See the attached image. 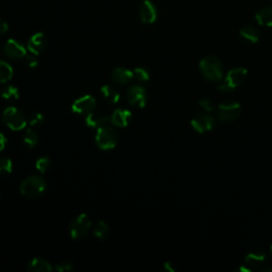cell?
I'll list each match as a JSON object with an SVG mask.
<instances>
[{
    "label": "cell",
    "mask_w": 272,
    "mask_h": 272,
    "mask_svg": "<svg viewBox=\"0 0 272 272\" xmlns=\"http://www.w3.org/2000/svg\"><path fill=\"white\" fill-rule=\"evenodd\" d=\"M239 34L240 36L245 38L246 41L252 43V44H255L258 43L260 41V32L259 30L248 25V26H244L243 28H241L239 30Z\"/></svg>",
    "instance_id": "19"
},
{
    "label": "cell",
    "mask_w": 272,
    "mask_h": 272,
    "mask_svg": "<svg viewBox=\"0 0 272 272\" xmlns=\"http://www.w3.org/2000/svg\"><path fill=\"white\" fill-rule=\"evenodd\" d=\"M44 120H45V117L42 113H33L31 114V116H30L29 118V124L31 125L32 127H36V126H40L44 123Z\"/></svg>",
    "instance_id": "30"
},
{
    "label": "cell",
    "mask_w": 272,
    "mask_h": 272,
    "mask_svg": "<svg viewBox=\"0 0 272 272\" xmlns=\"http://www.w3.org/2000/svg\"><path fill=\"white\" fill-rule=\"evenodd\" d=\"M248 75V70L245 67H235L225 75L223 81L217 85V89L223 93H229L239 87L245 82Z\"/></svg>",
    "instance_id": "2"
},
{
    "label": "cell",
    "mask_w": 272,
    "mask_h": 272,
    "mask_svg": "<svg viewBox=\"0 0 272 272\" xmlns=\"http://www.w3.org/2000/svg\"><path fill=\"white\" fill-rule=\"evenodd\" d=\"M199 105H200L201 109H203L204 111H206L208 113L213 112L215 110L214 101L209 98H203V99L199 100Z\"/></svg>",
    "instance_id": "29"
},
{
    "label": "cell",
    "mask_w": 272,
    "mask_h": 272,
    "mask_svg": "<svg viewBox=\"0 0 272 272\" xmlns=\"http://www.w3.org/2000/svg\"><path fill=\"white\" fill-rule=\"evenodd\" d=\"M100 93H101L102 98L111 104H116L120 100L119 93L114 87L110 85H103L100 89Z\"/></svg>",
    "instance_id": "20"
},
{
    "label": "cell",
    "mask_w": 272,
    "mask_h": 272,
    "mask_svg": "<svg viewBox=\"0 0 272 272\" xmlns=\"http://www.w3.org/2000/svg\"><path fill=\"white\" fill-rule=\"evenodd\" d=\"M190 125L192 129L195 131H197L198 133H206L214 129L216 123L213 116L205 113H200L191 119Z\"/></svg>",
    "instance_id": "10"
},
{
    "label": "cell",
    "mask_w": 272,
    "mask_h": 272,
    "mask_svg": "<svg viewBox=\"0 0 272 272\" xmlns=\"http://www.w3.org/2000/svg\"><path fill=\"white\" fill-rule=\"evenodd\" d=\"M127 99L135 108H144L147 102V92L141 85H133L127 90Z\"/></svg>",
    "instance_id": "11"
},
{
    "label": "cell",
    "mask_w": 272,
    "mask_h": 272,
    "mask_svg": "<svg viewBox=\"0 0 272 272\" xmlns=\"http://www.w3.org/2000/svg\"><path fill=\"white\" fill-rule=\"evenodd\" d=\"M109 234V225L108 223L103 221V220H100L98 221L96 224H95V228H94V235L96 238L102 240L104 239L105 237L108 236Z\"/></svg>",
    "instance_id": "25"
},
{
    "label": "cell",
    "mask_w": 272,
    "mask_h": 272,
    "mask_svg": "<svg viewBox=\"0 0 272 272\" xmlns=\"http://www.w3.org/2000/svg\"><path fill=\"white\" fill-rule=\"evenodd\" d=\"M9 30V25L4 21L0 18V35H4L8 32Z\"/></svg>",
    "instance_id": "33"
},
{
    "label": "cell",
    "mask_w": 272,
    "mask_h": 272,
    "mask_svg": "<svg viewBox=\"0 0 272 272\" xmlns=\"http://www.w3.org/2000/svg\"><path fill=\"white\" fill-rule=\"evenodd\" d=\"M133 78V71L126 67H117L112 71V80L119 85L128 84Z\"/></svg>",
    "instance_id": "16"
},
{
    "label": "cell",
    "mask_w": 272,
    "mask_h": 272,
    "mask_svg": "<svg viewBox=\"0 0 272 272\" xmlns=\"http://www.w3.org/2000/svg\"><path fill=\"white\" fill-rule=\"evenodd\" d=\"M131 118H132V113L129 110L118 109L111 115L110 122L115 127L126 128L129 125Z\"/></svg>",
    "instance_id": "15"
},
{
    "label": "cell",
    "mask_w": 272,
    "mask_h": 272,
    "mask_svg": "<svg viewBox=\"0 0 272 272\" xmlns=\"http://www.w3.org/2000/svg\"><path fill=\"white\" fill-rule=\"evenodd\" d=\"M45 46H46V36H45L44 33L38 32L33 34L29 38L27 44V49L32 54L37 55L43 51Z\"/></svg>",
    "instance_id": "14"
},
{
    "label": "cell",
    "mask_w": 272,
    "mask_h": 272,
    "mask_svg": "<svg viewBox=\"0 0 272 272\" xmlns=\"http://www.w3.org/2000/svg\"><path fill=\"white\" fill-rule=\"evenodd\" d=\"M56 271H60V272H68V271H71L74 269V266L72 263L70 262H62V263H59L55 268H54Z\"/></svg>",
    "instance_id": "32"
},
{
    "label": "cell",
    "mask_w": 272,
    "mask_h": 272,
    "mask_svg": "<svg viewBox=\"0 0 272 272\" xmlns=\"http://www.w3.org/2000/svg\"><path fill=\"white\" fill-rule=\"evenodd\" d=\"M199 70L208 81L218 82L223 77V64L216 56L203 57L199 63Z\"/></svg>",
    "instance_id": "1"
},
{
    "label": "cell",
    "mask_w": 272,
    "mask_h": 272,
    "mask_svg": "<svg viewBox=\"0 0 272 272\" xmlns=\"http://www.w3.org/2000/svg\"><path fill=\"white\" fill-rule=\"evenodd\" d=\"M13 170V164L8 158H0V174H9Z\"/></svg>",
    "instance_id": "28"
},
{
    "label": "cell",
    "mask_w": 272,
    "mask_h": 272,
    "mask_svg": "<svg viewBox=\"0 0 272 272\" xmlns=\"http://www.w3.org/2000/svg\"><path fill=\"white\" fill-rule=\"evenodd\" d=\"M96 99L93 96H83L79 99L75 100L72 104L71 110L73 113L78 115H89L90 113H93L96 109Z\"/></svg>",
    "instance_id": "9"
},
{
    "label": "cell",
    "mask_w": 272,
    "mask_h": 272,
    "mask_svg": "<svg viewBox=\"0 0 272 272\" xmlns=\"http://www.w3.org/2000/svg\"><path fill=\"white\" fill-rule=\"evenodd\" d=\"M241 114V105L235 100H225L217 108V117L222 123L236 120Z\"/></svg>",
    "instance_id": "3"
},
{
    "label": "cell",
    "mask_w": 272,
    "mask_h": 272,
    "mask_svg": "<svg viewBox=\"0 0 272 272\" xmlns=\"http://www.w3.org/2000/svg\"><path fill=\"white\" fill-rule=\"evenodd\" d=\"M50 159L47 158V157H43V158H40L36 163H35V168L41 172V173H44L46 172L48 170V168L50 167Z\"/></svg>",
    "instance_id": "27"
},
{
    "label": "cell",
    "mask_w": 272,
    "mask_h": 272,
    "mask_svg": "<svg viewBox=\"0 0 272 272\" xmlns=\"http://www.w3.org/2000/svg\"><path fill=\"white\" fill-rule=\"evenodd\" d=\"M6 145H7V139L6 136L0 132V152L6 148Z\"/></svg>",
    "instance_id": "34"
},
{
    "label": "cell",
    "mask_w": 272,
    "mask_h": 272,
    "mask_svg": "<svg viewBox=\"0 0 272 272\" xmlns=\"http://www.w3.org/2000/svg\"><path fill=\"white\" fill-rule=\"evenodd\" d=\"M92 228V221L85 214L75 217L69 224V234L73 239L84 238Z\"/></svg>",
    "instance_id": "7"
},
{
    "label": "cell",
    "mask_w": 272,
    "mask_h": 272,
    "mask_svg": "<svg viewBox=\"0 0 272 272\" xmlns=\"http://www.w3.org/2000/svg\"><path fill=\"white\" fill-rule=\"evenodd\" d=\"M267 260H268V254L265 252H261V251L251 252L247 254L244 264L241 265L237 270L244 271V272H250L253 269L264 266L267 263Z\"/></svg>",
    "instance_id": "8"
},
{
    "label": "cell",
    "mask_w": 272,
    "mask_h": 272,
    "mask_svg": "<svg viewBox=\"0 0 272 272\" xmlns=\"http://www.w3.org/2000/svg\"><path fill=\"white\" fill-rule=\"evenodd\" d=\"M134 78L141 82H147L150 79V72L144 67H138L133 70Z\"/></svg>",
    "instance_id": "26"
},
{
    "label": "cell",
    "mask_w": 272,
    "mask_h": 272,
    "mask_svg": "<svg viewBox=\"0 0 272 272\" xmlns=\"http://www.w3.org/2000/svg\"><path fill=\"white\" fill-rule=\"evenodd\" d=\"M140 17L144 24H153L158 18V10L150 0H144L140 7Z\"/></svg>",
    "instance_id": "13"
},
{
    "label": "cell",
    "mask_w": 272,
    "mask_h": 272,
    "mask_svg": "<svg viewBox=\"0 0 272 272\" xmlns=\"http://www.w3.org/2000/svg\"><path fill=\"white\" fill-rule=\"evenodd\" d=\"M46 188V182L42 177L30 176L21 184V192L27 197H37Z\"/></svg>",
    "instance_id": "5"
},
{
    "label": "cell",
    "mask_w": 272,
    "mask_h": 272,
    "mask_svg": "<svg viewBox=\"0 0 272 272\" xmlns=\"http://www.w3.org/2000/svg\"><path fill=\"white\" fill-rule=\"evenodd\" d=\"M164 269H165V270H167V271H170V272H173V271H174V268H173L172 265H171L170 263H168V262L164 264Z\"/></svg>",
    "instance_id": "35"
},
{
    "label": "cell",
    "mask_w": 272,
    "mask_h": 272,
    "mask_svg": "<svg viewBox=\"0 0 272 272\" xmlns=\"http://www.w3.org/2000/svg\"><path fill=\"white\" fill-rule=\"evenodd\" d=\"M110 122V118L102 114H97V113H90L85 117V124L89 128L94 129H99L101 127L107 126V124Z\"/></svg>",
    "instance_id": "17"
},
{
    "label": "cell",
    "mask_w": 272,
    "mask_h": 272,
    "mask_svg": "<svg viewBox=\"0 0 272 272\" xmlns=\"http://www.w3.org/2000/svg\"><path fill=\"white\" fill-rule=\"evenodd\" d=\"M255 20L261 26L272 27V6L260 10L255 15Z\"/></svg>",
    "instance_id": "21"
},
{
    "label": "cell",
    "mask_w": 272,
    "mask_h": 272,
    "mask_svg": "<svg viewBox=\"0 0 272 272\" xmlns=\"http://www.w3.org/2000/svg\"><path fill=\"white\" fill-rule=\"evenodd\" d=\"M3 50H4L5 55L12 60L24 59V56L27 54V49L20 42H17L16 40H13V38L8 40L6 42Z\"/></svg>",
    "instance_id": "12"
},
{
    "label": "cell",
    "mask_w": 272,
    "mask_h": 272,
    "mask_svg": "<svg viewBox=\"0 0 272 272\" xmlns=\"http://www.w3.org/2000/svg\"><path fill=\"white\" fill-rule=\"evenodd\" d=\"M52 269L53 268L49 262L41 258L33 259L28 265V270L33 272H50Z\"/></svg>",
    "instance_id": "18"
},
{
    "label": "cell",
    "mask_w": 272,
    "mask_h": 272,
    "mask_svg": "<svg viewBox=\"0 0 272 272\" xmlns=\"http://www.w3.org/2000/svg\"><path fill=\"white\" fill-rule=\"evenodd\" d=\"M13 68L5 61H0V84L9 82L13 77Z\"/></svg>",
    "instance_id": "23"
},
{
    "label": "cell",
    "mask_w": 272,
    "mask_h": 272,
    "mask_svg": "<svg viewBox=\"0 0 272 272\" xmlns=\"http://www.w3.org/2000/svg\"><path fill=\"white\" fill-rule=\"evenodd\" d=\"M0 97L6 100H17L20 98L18 88L13 85H5L0 89Z\"/></svg>",
    "instance_id": "22"
},
{
    "label": "cell",
    "mask_w": 272,
    "mask_h": 272,
    "mask_svg": "<svg viewBox=\"0 0 272 272\" xmlns=\"http://www.w3.org/2000/svg\"><path fill=\"white\" fill-rule=\"evenodd\" d=\"M118 133L111 127L104 126L97 129L96 133V144L102 150L114 149L118 144Z\"/></svg>",
    "instance_id": "4"
},
{
    "label": "cell",
    "mask_w": 272,
    "mask_h": 272,
    "mask_svg": "<svg viewBox=\"0 0 272 272\" xmlns=\"http://www.w3.org/2000/svg\"><path fill=\"white\" fill-rule=\"evenodd\" d=\"M270 255H271V258H272V245L270 246Z\"/></svg>",
    "instance_id": "37"
},
{
    "label": "cell",
    "mask_w": 272,
    "mask_h": 272,
    "mask_svg": "<svg viewBox=\"0 0 272 272\" xmlns=\"http://www.w3.org/2000/svg\"><path fill=\"white\" fill-rule=\"evenodd\" d=\"M24 65L29 68V69H34L37 67L38 65V62H37V60L35 59L34 54L33 55H25L24 56Z\"/></svg>",
    "instance_id": "31"
},
{
    "label": "cell",
    "mask_w": 272,
    "mask_h": 272,
    "mask_svg": "<svg viewBox=\"0 0 272 272\" xmlns=\"http://www.w3.org/2000/svg\"><path fill=\"white\" fill-rule=\"evenodd\" d=\"M24 143L28 148L33 149L38 143L37 133L33 129H28L24 135Z\"/></svg>",
    "instance_id": "24"
},
{
    "label": "cell",
    "mask_w": 272,
    "mask_h": 272,
    "mask_svg": "<svg viewBox=\"0 0 272 272\" xmlns=\"http://www.w3.org/2000/svg\"><path fill=\"white\" fill-rule=\"evenodd\" d=\"M263 271H265V272H272V266H269V267L264 268Z\"/></svg>",
    "instance_id": "36"
},
{
    "label": "cell",
    "mask_w": 272,
    "mask_h": 272,
    "mask_svg": "<svg viewBox=\"0 0 272 272\" xmlns=\"http://www.w3.org/2000/svg\"><path fill=\"white\" fill-rule=\"evenodd\" d=\"M3 119L6 126L13 131H21L27 126L26 116L14 107H9L4 111Z\"/></svg>",
    "instance_id": "6"
}]
</instances>
